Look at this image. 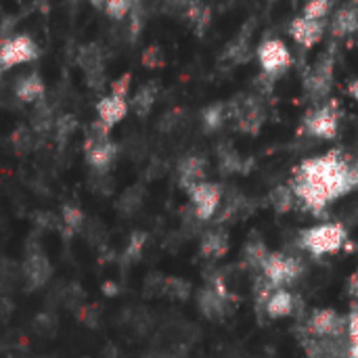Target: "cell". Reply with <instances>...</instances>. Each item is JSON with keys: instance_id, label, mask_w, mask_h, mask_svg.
<instances>
[{"instance_id": "cell-8", "label": "cell", "mask_w": 358, "mask_h": 358, "mask_svg": "<svg viewBox=\"0 0 358 358\" xmlns=\"http://www.w3.org/2000/svg\"><path fill=\"white\" fill-rule=\"evenodd\" d=\"M258 63L264 76L268 78H279L285 73L292 65V52L287 44L279 38H268L258 46Z\"/></svg>"}, {"instance_id": "cell-25", "label": "cell", "mask_w": 358, "mask_h": 358, "mask_svg": "<svg viewBox=\"0 0 358 358\" xmlns=\"http://www.w3.org/2000/svg\"><path fill=\"white\" fill-rule=\"evenodd\" d=\"M73 130H76V120H73V115H63V117H59L57 122H55V132H57V138H59V143H67V138L73 134Z\"/></svg>"}, {"instance_id": "cell-6", "label": "cell", "mask_w": 358, "mask_h": 358, "mask_svg": "<svg viewBox=\"0 0 358 358\" xmlns=\"http://www.w3.org/2000/svg\"><path fill=\"white\" fill-rule=\"evenodd\" d=\"M340 130V111L336 101L315 107L304 117V132L319 141H334Z\"/></svg>"}, {"instance_id": "cell-10", "label": "cell", "mask_w": 358, "mask_h": 358, "mask_svg": "<svg viewBox=\"0 0 358 358\" xmlns=\"http://www.w3.org/2000/svg\"><path fill=\"white\" fill-rule=\"evenodd\" d=\"M50 273H52V266L48 262V258L44 256V252L34 243H29L27 248V256L23 260V266H21V275H23V281L27 285V289H40L48 283L50 279Z\"/></svg>"}, {"instance_id": "cell-7", "label": "cell", "mask_w": 358, "mask_h": 358, "mask_svg": "<svg viewBox=\"0 0 358 358\" xmlns=\"http://www.w3.org/2000/svg\"><path fill=\"white\" fill-rule=\"evenodd\" d=\"M308 336L319 340H346V317H342L334 308H317L308 317L306 323Z\"/></svg>"}, {"instance_id": "cell-13", "label": "cell", "mask_w": 358, "mask_h": 358, "mask_svg": "<svg viewBox=\"0 0 358 358\" xmlns=\"http://www.w3.org/2000/svg\"><path fill=\"white\" fill-rule=\"evenodd\" d=\"M289 36L294 38L296 44H300L302 48H313L317 46L323 36H325V21L319 19H308L304 15H298L292 23H289Z\"/></svg>"}, {"instance_id": "cell-3", "label": "cell", "mask_w": 358, "mask_h": 358, "mask_svg": "<svg viewBox=\"0 0 358 358\" xmlns=\"http://www.w3.org/2000/svg\"><path fill=\"white\" fill-rule=\"evenodd\" d=\"M84 155H86V162L90 164V168L94 170V174H107V170L113 166V162L117 157V145L111 141L109 130H105L96 122L92 124V128L86 136Z\"/></svg>"}, {"instance_id": "cell-12", "label": "cell", "mask_w": 358, "mask_h": 358, "mask_svg": "<svg viewBox=\"0 0 358 358\" xmlns=\"http://www.w3.org/2000/svg\"><path fill=\"white\" fill-rule=\"evenodd\" d=\"M128 109H130V105H128L126 96L109 92V94L101 96L96 103V124L103 126L105 130H111L128 115Z\"/></svg>"}, {"instance_id": "cell-30", "label": "cell", "mask_w": 358, "mask_h": 358, "mask_svg": "<svg viewBox=\"0 0 358 358\" xmlns=\"http://www.w3.org/2000/svg\"><path fill=\"white\" fill-rule=\"evenodd\" d=\"M143 61H145L147 67H159V63H162L159 48H157V46H151V48L143 55Z\"/></svg>"}, {"instance_id": "cell-11", "label": "cell", "mask_w": 358, "mask_h": 358, "mask_svg": "<svg viewBox=\"0 0 358 358\" xmlns=\"http://www.w3.org/2000/svg\"><path fill=\"white\" fill-rule=\"evenodd\" d=\"M334 86V57L325 55L304 78V90L313 101H325Z\"/></svg>"}, {"instance_id": "cell-14", "label": "cell", "mask_w": 358, "mask_h": 358, "mask_svg": "<svg viewBox=\"0 0 358 358\" xmlns=\"http://www.w3.org/2000/svg\"><path fill=\"white\" fill-rule=\"evenodd\" d=\"M13 92L21 103L36 105V103L44 101L46 84H44V80H42V76L38 71H29V73H23V76L17 78V82L13 86Z\"/></svg>"}, {"instance_id": "cell-17", "label": "cell", "mask_w": 358, "mask_h": 358, "mask_svg": "<svg viewBox=\"0 0 358 358\" xmlns=\"http://www.w3.org/2000/svg\"><path fill=\"white\" fill-rule=\"evenodd\" d=\"M203 174H206V162L199 155H187L185 159H180V164H178V182L187 191L191 187H195L197 182H201Z\"/></svg>"}, {"instance_id": "cell-19", "label": "cell", "mask_w": 358, "mask_h": 358, "mask_svg": "<svg viewBox=\"0 0 358 358\" xmlns=\"http://www.w3.org/2000/svg\"><path fill=\"white\" fill-rule=\"evenodd\" d=\"M155 99H157V86H155L153 82H149V84L141 86L138 92L134 94V99H132V109H134L138 115H145V113L151 111Z\"/></svg>"}, {"instance_id": "cell-26", "label": "cell", "mask_w": 358, "mask_h": 358, "mask_svg": "<svg viewBox=\"0 0 358 358\" xmlns=\"http://www.w3.org/2000/svg\"><path fill=\"white\" fill-rule=\"evenodd\" d=\"M34 329H36L40 336H52V334H55V329H57V319H55L52 315L44 313V315H40V317L36 319Z\"/></svg>"}, {"instance_id": "cell-18", "label": "cell", "mask_w": 358, "mask_h": 358, "mask_svg": "<svg viewBox=\"0 0 358 358\" xmlns=\"http://www.w3.org/2000/svg\"><path fill=\"white\" fill-rule=\"evenodd\" d=\"M358 29V8L357 6H344L336 13L334 21H331V31L334 36H348L355 34Z\"/></svg>"}, {"instance_id": "cell-21", "label": "cell", "mask_w": 358, "mask_h": 358, "mask_svg": "<svg viewBox=\"0 0 358 358\" xmlns=\"http://www.w3.org/2000/svg\"><path fill=\"white\" fill-rule=\"evenodd\" d=\"M346 336H348V348L346 357L358 358V304H355L346 317Z\"/></svg>"}, {"instance_id": "cell-36", "label": "cell", "mask_w": 358, "mask_h": 358, "mask_svg": "<svg viewBox=\"0 0 358 358\" xmlns=\"http://www.w3.org/2000/svg\"><path fill=\"white\" fill-rule=\"evenodd\" d=\"M71 2H76V0H71Z\"/></svg>"}, {"instance_id": "cell-33", "label": "cell", "mask_w": 358, "mask_h": 358, "mask_svg": "<svg viewBox=\"0 0 358 358\" xmlns=\"http://www.w3.org/2000/svg\"><path fill=\"white\" fill-rule=\"evenodd\" d=\"M348 92L352 94V99L358 103V80H355V82H350V86H348Z\"/></svg>"}, {"instance_id": "cell-16", "label": "cell", "mask_w": 358, "mask_h": 358, "mask_svg": "<svg viewBox=\"0 0 358 358\" xmlns=\"http://www.w3.org/2000/svg\"><path fill=\"white\" fill-rule=\"evenodd\" d=\"M197 302H199L201 313H203L208 319H222V317L227 315V310L231 308L229 296H227L222 289H214V287L203 289V292L199 294Z\"/></svg>"}, {"instance_id": "cell-2", "label": "cell", "mask_w": 358, "mask_h": 358, "mask_svg": "<svg viewBox=\"0 0 358 358\" xmlns=\"http://www.w3.org/2000/svg\"><path fill=\"white\" fill-rule=\"evenodd\" d=\"M346 239H348V233L340 222H323V224H317V227L302 231L300 245L308 254L321 258V256L338 254L344 248Z\"/></svg>"}, {"instance_id": "cell-15", "label": "cell", "mask_w": 358, "mask_h": 358, "mask_svg": "<svg viewBox=\"0 0 358 358\" xmlns=\"http://www.w3.org/2000/svg\"><path fill=\"white\" fill-rule=\"evenodd\" d=\"M264 310L271 319H285L296 310V298L287 287L271 289L264 300Z\"/></svg>"}, {"instance_id": "cell-29", "label": "cell", "mask_w": 358, "mask_h": 358, "mask_svg": "<svg viewBox=\"0 0 358 358\" xmlns=\"http://www.w3.org/2000/svg\"><path fill=\"white\" fill-rule=\"evenodd\" d=\"M143 245H145V235H134V237L130 239V243H128L126 258H130V260L138 258L141 252H143Z\"/></svg>"}, {"instance_id": "cell-35", "label": "cell", "mask_w": 358, "mask_h": 358, "mask_svg": "<svg viewBox=\"0 0 358 358\" xmlns=\"http://www.w3.org/2000/svg\"><path fill=\"white\" fill-rule=\"evenodd\" d=\"M94 8H99V10H103V4H105V0H88Z\"/></svg>"}, {"instance_id": "cell-20", "label": "cell", "mask_w": 358, "mask_h": 358, "mask_svg": "<svg viewBox=\"0 0 358 358\" xmlns=\"http://www.w3.org/2000/svg\"><path fill=\"white\" fill-rule=\"evenodd\" d=\"M227 248H229L227 237L218 231L208 233L201 241V254L208 258H222L227 254Z\"/></svg>"}, {"instance_id": "cell-1", "label": "cell", "mask_w": 358, "mask_h": 358, "mask_svg": "<svg viewBox=\"0 0 358 358\" xmlns=\"http://www.w3.org/2000/svg\"><path fill=\"white\" fill-rule=\"evenodd\" d=\"M289 187L306 210L319 214L357 189L358 164L344 157L342 151H327L325 155L308 157L296 168Z\"/></svg>"}, {"instance_id": "cell-9", "label": "cell", "mask_w": 358, "mask_h": 358, "mask_svg": "<svg viewBox=\"0 0 358 358\" xmlns=\"http://www.w3.org/2000/svg\"><path fill=\"white\" fill-rule=\"evenodd\" d=\"M189 199H191V208L197 220L208 222L216 216L220 201H222V189L216 182H208L201 180L195 187H191L189 191Z\"/></svg>"}, {"instance_id": "cell-32", "label": "cell", "mask_w": 358, "mask_h": 358, "mask_svg": "<svg viewBox=\"0 0 358 358\" xmlns=\"http://www.w3.org/2000/svg\"><path fill=\"white\" fill-rule=\"evenodd\" d=\"M348 292H350V296H355L358 300V271L350 277V283H348Z\"/></svg>"}, {"instance_id": "cell-24", "label": "cell", "mask_w": 358, "mask_h": 358, "mask_svg": "<svg viewBox=\"0 0 358 358\" xmlns=\"http://www.w3.org/2000/svg\"><path fill=\"white\" fill-rule=\"evenodd\" d=\"M331 10V0H308L302 8V15L308 19H319L325 21Z\"/></svg>"}, {"instance_id": "cell-4", "label": "cell", "mask_w": 358, "mask_h": 358, "mask_svg": "<svg viewBox=\"0 0 358 358\" xmlns=\"http://www.w3.org/2000/svg\"><path fill=\"white\" fill-rule=\"evenodd\" d=\"M38 59H40V46L27 34H13L0 42V71L27 65Z\"/></svg>"}, {"instance_id": "cell-31", "label": "cell", "mask_w": 358, "mask_h": 358, "mask_svg": "<svg viewBox=\"0 0 358 358\" xmlns=\"http://www.w3.org/2000/svg\"><path fill=\"white\" fill-rule=\"evenodd\" d=\"M36 222H38V227H42V229H55V227L59 224L57 218H55L52 214H46V212L38 214V216H36Z\"/></svg>"}, {"instance_id": "cell-5", "label": "cell", "mask_w": 358, "mask_h": 358, "mask_svg": "<svg viewBox=\"0 0 358 358\" xmlns=\"http://www.w3.org/2000/svg\"><path fill=\"white\" fill-rule=\"evenodd\" d=\"M262 277L266 281V285L271 289H279V287H287L289 283H294L300 275H302V264L298 258L287 256V254H266V258L260 264Z\"/></svg>"}, {"instance_id": "cell-28", "label": "cell", "mask_w": 358, "mask_h": 358, "mask_svg": "<svg viewBox=\"0 0 358 358\" xmlns=\"http://www.w3.org/2000/svg\"><path fill=\"white\" fill-rule=\"evenodd\" d=\"M203 120H206V126L208 128H218L220 124H222V107L220 105H214V107H210L208 111H206V115H203Z\"/></svg>"}, {"instance_id": "cell-27", "label": "cell", "mask_w": 358, "mask_h": 358, "mask_svg": "<svg viewBox=\"0 0 358 358\" xmlns=\"http://www.w3.org/2000/svg\"><path fill=\"white\" fill-rule=\"evenodd\" d=\"M130 82H132V76H130V73H124V76H120L115 82H111V92H113V94H120V96H126V99H128V92H130Z\"/></svg>"}, {"instance_id": "cell-22", "label": "cell", "mask_w": 358, "mask_h": 358, "mask_svg": "<svg viewBox=\"0 0 358 358\" xmlns=\"http://www.w3.org/2000/svg\"><path fill=\"white\" fill-rule=\"evenodd\" d=\"M134 8H136V0H105V4H103V13L115 21L130 17V13Z\"/></svg>"}, {"instance_id": "cell-23", "label": "cell", "mask_w": 358, "mask_h": 358, "mask_svg": "<svg viewBox=\"0 0 358 358\" xmlns=\"http://www.w3.org/2000/svg\"><path fill=\"white\" fill-rule=\"evenodd\" d=\"M61 216H63V227L71 233V231H80L82 227H84V214H82V210L78 208V206H71V203H67V206H63V210H61Z\"/></svg>"}, {"instance_id": "cell-34", "label": "cell", "mask_w": 358, "mask_h": 358, "mask_svg": "<svg viewBox=\"0 0 358 358\" xmlns=\"http://www.w3.org/2000/svg\"><path fill=\"white\" fill-rule=\"evenodd\" d=\"M103 289H105V294H107V296L117 294V285H115V283H105V285H103Z\"/></svg>"}]
</instances>
